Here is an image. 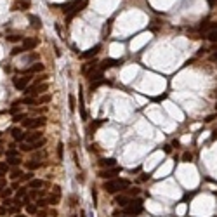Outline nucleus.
<instances>
[{
  "label": "nucleus",
  "mask_w": 217,
  "mask_h": 217,
  "mask_svg": "<svg viewBox=\"0 0 217 217\" xmlns=\"http://www.w3.org/2000/svg\"><path fill=\"white\" fill-rule=\"evenodd\" d=\"M49 89V85L47 83H40V85H31V87H28V89L24 90V94L26 96H38V94H42V92H45V90Z\"/></svg>",
  "instance_id": "4"
},
{
  "label": "nucleus",
  "mask_w": 217,
  "mask_h": 217,
  "mask_svg": "<svg viewBox=\"0 0 217 217\" xmlns=\"http://www.w3.org/2000/svg\"><path fill=\"white\" fill-rule=\"evenodd\" d=\"M10 134H12V137L16 139V141H19V142L26 141V132H23L21 128H12V130H10Z\"/></svg>",
  "instance_id": "11"
},
{
  "label": "nucleus",
  "mask_w": 217,
  "mask_h": 217,
  "mask_svg": "<svg viewBox=\"0 0 217 217\" xmlns=\"http://www.w3.org/2000/svg\"><path fill=\"white\" fill-rule=\"evenodd\" d=\"M210 59H212V61H217V50L212 54V56H210Z\"/></svg>",
  "instance_id": "53"
},
{
  "label": "nucleus",
  "mask_w": 217,
  "mask_h": 217,
  "mask_svg": "<svg viewBox=\"0 0 217 217\" xmlns=\"http://www.w3.org/2000/svg\"><path fill=\"white\" fill-rule=\"evenodd\" d=\"M47 78V75H40V77H37V80H35V85H40L44 80Z\"/></svg>",
  "instance_id": "36"
},
{
  "label": "nucleus",
  "mask_w": 217,
  "mask_h": 217,
  "mask_svg": "<svg viewBox=\"0 0 217 217\" xmlns=\"http://www.w3.org/2000/svg\"><path fill=\"white\" fill-rule=\"evenodd\" d=\"M191 160H193V155H191L189 151H186V153L182 155V162H191Z\"/></svg>",
  "instance_id": "34"
},
{
  "label": "nucleus",
  "mask_w": 217,
  "mask_h": 217,
  "mask_svg": "<svg viewBox=\"0 0 217 217\" xmlns=\"http://www.w3.org/2000/svg\"><path fill=\"white\" fill-rule=\"evenodd\" d=\"M52 191H54V195H59V193H61V187L59 186H54V187H52Z\"/></svg>",
  "instance_id": "50"
},
{
  "label": "nucleus",
  "mask_w": 217,
  "mask_h": 217,
  "mask_svg": "<svg viewBox=\"0 0 217 217\" xmlns=\"http://www.w3.org/2000/svg\"><path fill=\"white\" fill-rule=\"evenodd\" d=\"M115 203H118L120 207H127L128 203H130V198L125 196V195H120V196L115 198Z\"/></svg>",
  "instance_id": "15"
},
{
  "label": "nucleus",
  "mask_w": 217,
  "mask_h": 217,
  "mask_svg": "<svg viewBox=\"0 0 217 217\" xmlns=\"http://www.w3.org/2000/svg\"><path fill=\"white\" fill-rule=\"evenodd\" d=\"M200 30H202V31H205V33L217 30V21H208V23H202V24H200Z\"/></svg>",
  "instance_id": "10"
},
{
  "label": "nucleus",
  "mask_w": 217,
  "mask_h": 217,
  "mask_svg": "<svg viewBox=\"0 0 217 217\" xmlns=\"http://www.w3.org/2000/svg\"><path fill=\"white\" fill-rule=\"evenodd\" d=\"M47 203H50V205H58V203H59V195H49Z\"/></svg>",
  "instance_id": "19"
},
{
  "label": "nucleus",
  "mask_w": 217,
  "mask_h": 217,
  "mask_svg": "<svg viewBox=\"0 0 217 217\" xmlns=\"http://www.w3.org/2000/svg\"><path fill=\"white\" fill-rule=\"evenodd\" d=\"M99 50H101V45H94V47H92V49H89V50H85V52H83V54H82V58H83V59H89V58H94V56H96V54H97Z\"/></svg>",
  "instance_id": "12"
},
{
  "label": "nucleus",
  "mask_w": 217,
  "mask_h": 217,
  "mask_svg": "<svg viewBox=\"0 0 217 217\" xmlns=\"http://www.w3.org/2000/svg\"><path fill=\"white\" fill-rule=\"evenodd\" d=\"M19 176H23V174H21V170H14L10 177H12V179H18V177H19Z\"/></svg>",
  "instance_id": "47"
},
{
  "label": "nucleus",
  "mask_w": 217,
  "mask_h": 217,
  "mask_svg": "<svg viewBox=\"0 0 217 217\" xmlns=\"http://www.w3.org/2000/svg\"><path fill=\"white\" fill-rule=\"evenodd\" d=\"M38 45V38H24L23 40V45H21V49H23V52L24 50H31V49H35Z\"/></svg>",
  "instance_id": "7"
},
{
  "label": "nucleus",
  "mask_w": 217,
  "mask_h": 217,
  "mask_svg": "<svg viewBox=\"0 0 217 217\" xmlns=\"http://www.w3.org/2000/svg\"><path fill=\"white\" fill-rule=\"evenodd\" d=\"M122 61L118 59H104L103 63H101V66H99V69L101 71H104V69H108V68H113V66H118Z\"/></svg>",
  "instance_id": "9"
},
{
  "label": "nucleus",
  "mask_w": 217,
  "mask_h": 217,
  "mask_svg": "<svg viewBox=\"0 0 217 217\" xmlns=\"http://www.w3.org/2000/svg\"><path fill=\"white\" fill-rule=\"evenodd\" d=\"M38 103H40V104H45V103H50V96H49V94H45V96H42V97H38Z\"/></svg>",
  "instance_id": "31"
},
{
  "label": "nucleus",
  "mask_w": 217,
  "mask_h": 217,
  "mask_svg": "<svg viewBox=\"0 0 217 217\" xmlns=\"http://www.w3.org/2000/svg\"><path fill=\"white\" fill-rule=\"evenodd\" d=\"M24 196H26V187H21L19 191H18V198L21 200V198H24Z\"/></svg>",
  "instance_id": "37"
},
{
  "label": "nucleus",
  "mask_w": 217,
  "mask_h": 217,
  "mask_svg": "<svg viewBox=\"0 0 217 217\" xmlns=\"http://www.w3.org/2000/svg\"><path fill=\"white\" fill-rule=\"evenodd\" d=\"M21 52H23L21 47H14V49H12V56H18V54H21Z\"/></svg>",
  "instance_id": "45"
},
{
  "label": "nucleus",
  "mask_w": 217,
  "mask_h": 217,
  "mask_svg": "<svg viewBox=\"0 0 217 217\" xmlns=\"http://www.w3.org/2000/svg\"><path fill=\"white\" fill-rule=\"evenodd\" d=\"M5 184H7V182H5V179L2 177V179H0V191H4V189H5Z\"/></svg>",
  "instance_id": "48"
},
{
  "label": "nucleus",
  "mask_w": 217,
  "mask_h": 217,
  "mask_svg": "<svg viewBox=\"0 0 217 217\" xmlns=\"http://www.w3.org/2000/svg\"><path fill=\"white\" fill-rule=\"evenodd\" d=\"M26 210H28V214H37V212H38V207L33 205V203H28V205H26Z\"/></svg>",
  "instance_id": "24"
},
{
  "label": "nucleus",
  "mask_w": 217,
  "mask_h": 217,
  "mask_svg": "<svg viewBox=\"0 0 217 217\" xmlns=\"http://www.w3.org/2000/svg\"><path fill=\"white\" fill-rule=\"evenodd\" d=\"M44 144H45V139H40V141H37V142H33V144H31V148L37 149V148H42Z\"/></svg>",
  "instance_id": "30"
},
{
  "label": "nucleus",
  "mask_w": 217,
  "mask_h": 217,
  "mask_svg": "<svg viewBox=\"0 0 217 217\" xmlns=\"http://www.w3.org/2000/svg\"><path fill=\"white\" fill-rule=\"evenodd\" d=\"M42 186H44V182L40 179H31L30 184H28V187H31V189H40Z\"/></svg>",
  "instance_id": "18"
},
{
  "label": "nucleus",
  "mask_w": 217,
  "mask_h": 217,
  "mask_svg": "<svg viewBox=\"0 0 217 217\" xmlns=\"http://www.w3.org/2000/svg\"><path fill=\"white\" fill-rule=\"evenodd\" d=\"M141 212H142V200H139V198L130 200V203H128L127 207H123V214H127L130 217L139 216Z\"/></svg>",
  "instance_id": "2"
},
{
  "label": "nucleus",
  "mask_w": 217,
  "mask_h": 217,
  "mask_svg": "<svg viewBox=\"0 0 217 217\" xmlns=\"http://www.w3.org/2000/svg\"><path fill=\"white\" fill-rule=\"evenodd\" d=\"M49 203H47V200H44V198H38L37 200V207L38 208H44V207H47Z\"/></svg>",
  "instance_id": "28"
},
{
  "label": "nucleus",
  "mask_w": 217,
  "mask_h": 217,
  "mask_svg": "<svg viewBox=\"0 0 217 217\" xmlns=\"http://www.w3.org/2000/svg\"><path fill=\"white\" fill-rule=\"evenodd\" d=\"M12 203H14V200H10V198H4V207H7V208H9L10 205H12Z\"/></svg>",
  "instance_id": "40"
},
{
  "label": "nucleus",
  "mask_w": 217,
  "mask_h": 217,
  "mask_svg": "<svg viewBox=\"0 0 217 217\" xmlns=\"http://www.w3.org/2000/svg\"><path fill=\"white\" fill-rule=\"evenodd\" d=\"M85 7H87V0H83L78 7H75V10H71V12H69V14H68V21H71V19H73V16H77L80 10H83Z\"/></svg>",
  "instance_id": "13"
},
{
  "label": "nucleus",
  "mask_w": 217,
  "mask_h": 217,
  "mask_svg": "<svg viewBox=\"0 0 217 217\" xmlns=\"http://www.w3.org/2000/svg\"><path fill=\"white\" fill-rule=\"evenodd\" d=\"M18 210H19L18 205H10V207H9V214H18Z\"/></svg>",
  "instance_id": "42"
},
{
  "label": "nucleus",
  "mask_w": 217,
  "mask_h": 217,
  "mask_svg": "<svg viewBox=\"0 0 217 217\" xmlns=\"http://www.w3.org/2000/svg\"><path fill=\"white\" fill-rule=\"evenodd\" d=\"M205 38H207V40H210V42H217V30L205 33Z\"/></svg>",
  "instance_id": "21"
},
{
  "label": "nucleus",
  "mask_w": 217,
  "mask_h": 217,
  "mask_svg": "<svg viewBox=\"0 0 217 217\" xmlns=\"http://www.w3.org/2000/svg\"><path fill=\"white\" fill-rule=\"evenodd\" d=\"M68 101H69V109L73 111V109H75V96H73V94H69Z\"/></svg>",
  "instance_id": "32"
},
{
  "label": "nucleus",
  "mask_w": 217,
  "mask_h": 217,
  "mask_svg": "<svg viewBox=\"0 0 217 217\" xmlns=\"http://www.w3.org/2000/svg\"><path fill=\"white\" fill-rule=\"evenodd\" d=\"M92 198H94V205H97V193L92 189Z\"/></svg>",
  "instance_id": "49"
},
{
  "label": "nucleus",
  "mask_w": 217,
  "mask_h": 217,
  "mask_svg": "<svg viewBox=\"0 0 217 217\" xmlns=\"http://www.w3.org/2000/svg\"><path fill=\"white\" fill-rule=\"evenodd\" d=\"M40 71H44V64L42 63H37V64H33V66H30L26 69V73H40Z\"/></svg>",
  "instance_id": "17"
},
{
  "label": "nucleus",
  "mask_w": 217,
  "mask_h": 217,
  "mask_svg": "<svg viewBox=\"0 0 217 217\" xmlns=\"http://www.w3.org/2000/svg\"><path fill=\"white\" fill-rule=\"evenodd\" d=\"M58 158H59V160H63V142H59V144H58Z\"/></svg>",
  "instance_id": "35"
},
{
  "label": "nucleus",
  "mask_w": 217,
  "mask_h": 217,
  "mask_svg": "<svg viewBox=\"0 0 217 217\" xmlns=\"http://www.w3.org/2000/svg\"><path fill=\"white\" fill-rule=\"evenodd\" d=\"M99 165L101 167H117V160L115 158H103L99 162Z\"/></svg>",
  "instance_id": "16"
},
{
  "label": "nucleus",
  "mask_w": 217,
  "mask_h": 217,
  "mask_svg": "<svg viewBox=\"0 0 217 217\" xmlns=\"http://www.w3.org/2000/svg\"><path fill=\"white\" fill-rule=\"evenodd\" d=\"M30 9V2L28 0H16L12 4V10H26Z\"/></svg>",
  "instance_id": "8"
},
{
  "label": "nucleus",
  "mask_w": 217,
  "mask_h": 217,
  "mask_svg": "<svg viewBox=\"0 0 217 217\" xmlns=\"http://www.w3.org/2000/svg\"><path fill=\"white\" fill-rule=\"evenodd\" d=\"M0 136H2V134H0Z\"/></svg>",
  "instance_id": "61"
},
{
  "label": "nucleus",
  "mask_w": 217,
  "mask_h": 217,
  "mask_svg": "<svg viewBox=\"0 0 217 217\" xmlns=\"http://www.w3.org/2000/svg\"><path fill=\"white\" fill-rule=\"evenodd\" d=\"M30 21H31V26L33 28H40L42 24H40V18H37V16H30Z\"/></svg>",
  "instance_id": "23"
},
{
  "label": "nucleus",
  "mask_w": 217,
  "mask_h": 217,
  "mask_svg": "<svg viewBox=\"0 0 217 217\" xmlns=\"http://www.w3.org/2000/svg\"><path fill=\"white\" fill-rule=\"evenodd\" d=\"M7 214H9V208L2 205V207H0V216H7Z\"/></svg>",
  "instance_id": "43"
},
{
  "label": "nucleus",
  "mask_w": 217,
  "mask_h": 217,
  "mask_svg": "<svg viewBox=\"0 0 217 217\" xmlns=\"http://www.w3.org/2000/svg\"><path fill=\"white\" fill-rule=\"evenodd\" d=\"M7 163L12 165V167H16V165H19L21 163V158L19 156H10V158H7Z\"/></svg>",
  "instance_id": "20"
},
{
  "label": "nucleus",
  "mask_w": 217,
  "mask_h": 217,
  "mask_svg": "<svg viewBox=\"0 0 217 217\" xmlns=\"http://www.w3.org/2000/svg\"><path fill=\"white\" fill-rule=\"evenodd\" d=\"M2 153H4V151H2V148H0V155H2Z\"/></svg>",
  "instance_id": "59"
},
{
  "label": "nucleus",
  "mask_w": 217,
  "mask_h": 217,
  "mask_svg": "<svg viewBox=\"0 0 217 217\" xmlns=\"http://www.w3.org/2000/svg\"><path fill=\"white\" fill-rule=\"evenodd\" d=\"M80 217H85V212H83V210H82V212H80Z\"/></svg>",
  "instance_id": "57"
},
{
  "label": "nucleus",
  "mask_w": 217,
  "mask_h": 217,
  "mask_svg": "<svg viewBox=\"0 0 217 217\" xmlns=\"http://www.w3.org/2000/svg\"><path fill=\"white\" fill-rule=\"evenodd\" d=\"M19 149L21 151H31V144H28V142H24V141H23V142H21V146H19Z\"/></svg>",
  "instance_id": "27"
},
{
  "label": "nucleus",
  "mask_w": 217,
  "mask_h": 217,
  "mask_svg": "<svg viewBox=\"0 0 217 217\" xmlns=\"http://www.w3.org/2000/svg\"><path fill=\"white\" fill-rule=\"evenodd\" d=\"M14 217H26V216H23V214H16Z\"/></svg>",
  "instance_id": "56"
},
{
  "label": "nucleus",
  "mask_w": 217,
  "mask_h": 217,
  "mask_svg": "<svg viewBox=\"0 0 217 217\" xmlns=\"http://www.w3.org/2000/svg\"><path fill=\"white\" fill-rule=\"evenodd\" d=\"M33 179V174L28 172V174H24V176H21V181H31Z\"/></svg>",
  "instance_id": "39"
},
{
  "label": "nucleus",
  "mask_w": 217,
  "mask_h": 217,
  "mask_svg": "<svg viewBox=\"0 0 217 217\" xmlns=\"http://www.w3.org/2000/svg\"><path fill=\"white\" fill-rule=\"evenodd\" d=\"M130 187V182L125 181V179H109L104 182V191H108V193H117V191H123V189H127Z\"/></svg>",
  "instance_id": "1"
},
{
  "label": "nucleus",
  "mask_w": 217,
  "mask_h": 217,
  "mask_svg": "<svg viewBox=\"0 0 217 217\" xmlns=\"http://www.w3.org/2000/svg\"><path fill=\"white\" fill-rule=\"evenodd\" d=\"M30 80H31V77H23V78H14L12 82H14V87L18 90H26V87H28V83H30Z\"/></svg>",
  "instance_id": "5"
},
{
  "label": "nucleus",
  "mask_w": 217,
  "mask_h": 217,
  "mask_svg": "<svg viewBox=\"0 0 217 217\" xmlns=\"http://www.w3.org/2000/svg\"><path fill=\"white\" fill-rule=\"evenodd\" d=\"M12 118H14V122H23V120H26V115H23V113H19V115H14Z\"/></svg>",
  "instance_id": "33"
},
{
  "label": "nucleus",
  "mask_w": 217,
  "mask_h": 217,
  "mask_svg": "<svg viewBox=\"0 0 217 217\" xmlns=\"http://www.w3.org/2000/svg\"><path fill=\"white\" fill-rule=\"evenodd\" d=\"M7 40H9V42H18V40H21V37H18V35H10V37H7Z\"/></svg>",
  "instance_id": "44"
},
{
  "label": "nucleus",
  "mask_w": 217,
  "mask_h": 217,
  "mask_svg": "<svg viewBox=\"0 0 217 217\" xmlns=\"http://www.w3.org/2000/svg\"><path fill=\"white\" fill-rule=\"evenodd\" d=\"M42 137V132L40 130H37V132H28L26 134V141H31V142H37V141H40Z\"/></svg>",
  "instance_id": "14"
},
{
  "label": "nucleus",
  "mask_w": 217,
  "mask_h": 217,
  "mask_svg": "<svg viewBox=\"0 0 217 217\" xmlns=\"http://www.w3.org/2000/svg\"><path fill=\"white\" fill-rule=\"evenodd\" d=\"M216 111H217V103H216Z\"/></svg>",
  "instance_id": "60"
},
{
  "label": "nucleus",
  "mask_w": 217,
  "mask_h": 217,
  "mask_svg": "<svg viewBox=\"0 0 217 217\" xmlns=\"http://www.w3.org/2000/svg\"><path fill=\"white\" fill-rule=\"evenodd\" d=\"M214 118H216V115H210V117H207V118H205V122H212Z\"/></svg>",
  "instance_id": "52"
},
{
  "label": "nucleus",
  "mask_w": 217,
  "mask_h": 217,
  "mask_svg": "<svg viewBox=\"0 0 217 217\" xmlns=\"http://www.w3.org/2000/svg\"><path fill=\"white\" fill-rule=\"evenodd\" d=\"M2 176H4V172H0V179H2Z\"/></svg>",
  "instance_id": "58"
},
{
  "label": "nucleus",
  "mask_w": 217,
  "mask_h": 217,
  "mask_svg": "<svg viewBox=\"0 0 217 217\" xmlns=\"http://www.w3.org/2000/svg\"><path fill=\"white\" fill-rule=\"evenodd\" d=\"M50 217H58V210L52 208V210H50Z\"/></svg>",
  "instance_id": "51"
},
{
  "label": "nucleus",
  "mask_w": 217,
  "mask_h": 217,
  "mask_svg": "<svg viewBox=\"0 0 217 217\" xmlns=\"http://www.w3.org/2000/svg\"><path fill=\"white\" fill-rule=\"evenodd\" d=\"M120 170L122 168H118V167H113V168H108V170H101L99 172V177H103V179H113L117 174H120Z\"/></svg>",
  "instance_id": "6"
},
{
  "label": "nucleus",
  "mask_w": 217,
  "mask_h": 217,
  "mask_svg": "<svg viewBox=\"0 0 217 217\" xmlns=\"http://www.w3.org/2000/svg\"><path fill=\"white\" fill-rule=\"evenodd\" d=\"M42 163L40 162H37V160H31V162H28L26 163V168H30V170H35V168H38Z\"/></svg>",
  "instance_id": "22"
},
{
  "label": "nucleus",
  "mask_w": 217,
  "mask_h": 217,
  "mask_svg": "<svg viewBox=\"0 0 217 217\" xmlns=\"http://www.w3.org/2000/svg\"><path fill=\"white\" fill-rule=\"evenodd\" d=\"M9 168V163H0V172H4L5 174V170Z\"/></svg>",
  "instance_id": "46"
},
{
  "label": "nucleus",
  "mask_w": 217,
  "mask_h": 217,
  "mask_svg": "<svg viewBox=\"0 0 217 217\" xmlns=\"http://www.w3.org/2000/svg\"><path fill=\"white\" fill-rule=\"evenodd\" d=\"M10 195H12V189H4L2 191V196L4 198H10Z\"/></svg>",
  "instance_id": "41"
},
{
  "label": "nucleus",
  "mask_w": 217,
  "mask_h": 217,
  "mask_svg": "<svg viewBox=\"0 0 217 217\" xmlns=\"http://www.w3.org/2000/svg\"><path fill=\"white\" fill-rule=\"evenodd\" d=\"M38 217H47V212H38Z\"/></svg>",
  "instance_id": "54"
},
{
  "label": "nucleus",
  "mask_w": 217,
  "mask_h": 217,
  "mask_svg": "<svg viewBox=\"0 0 217 217\" xmlns=\"http://www.w3.org/2000/svg\"><path fill=\"white\" fill-rule=\"evenodd\" d=\"M80 113H82V118L85 120V108H83V97L80 94Z\"/></svg>",
  "instance_id": "29"
},
{
  "label": "nucleus",
  "mask_w": 217,
  "mask_h": 217,
  "mask_svg": "<svg viewBox=\"0 0 217 217\" xmlns=\"http://www.w3.org/2000/svg\"><path fill=\"white\" fill-rule=\"evenodd\" d=\"M37 103H38L37 97H24L23 99V104H37Z\"/></svg>",
  "instance_id": "25"
},
{
  "label": "nucleus",
  "mask_w": 217,
  "mask_h": 217,
  "mask_svg": "<svg viewBox=\"0 0 217 217\" xmlns=\"http://www.w3.org/2000/svg\"><path fill=\"white\" fill-rule=\"evenodd\" d=\"M208 4H210V5H212V7H214V5H216V0H207Z\"/></svg>",
  "instance_id": "55"
},
{
  "label": "nucleus",
  "mask_w": 217,
  "mask_h": 217,
  "mask_svg": "<svg viewBox=\"0 0 217 217\" xmlns=\"http://www.w3.org/2000/svg\"><path fill=\"white\" fill-rule=\"evenodd\" d=\"M5 156H7V158H10V156H18V151L14 149V146H9L7 153H5Z\"/></svg>",
  "instance_id": "26"
},
{
  "label": "nucleus",
  "mask_w": 217,
  "mask_h": 217,
  "mask_svg": "<svg viewBox=\"0 0 217 217\" xmlns=\"http://www.w3.org/2000/svg\"><path fill=\"white\" fill-rule=\"evenodd\" d=\"M44 125H45V118H44V117L23 120V127L24 128H38V127H44Z\"/></svg>",
  "instance_id": "3"
},
{
  "label": "nucleus",
  "mask_w": 217,
  "mask_h": 217,
  "mask_svg": "<svg viewBox=\"0 0 217 217\" xmlns=\"http://www.w3.org/2000/svg\"><path fill=\"white\" fill-rule=\"evenodd\" d=\"M42 196V191H40V189H33V191H31V198H40Z\"/></svg>",
  "instance_id": "38"
}]
</instances>
